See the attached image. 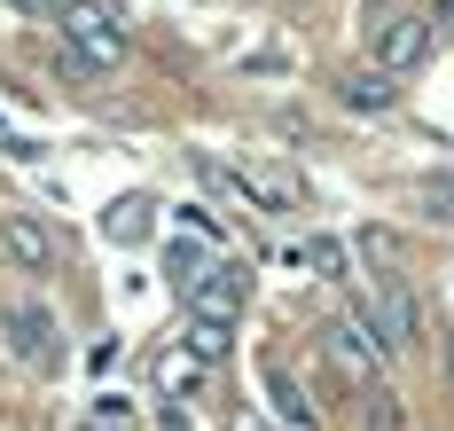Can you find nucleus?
Masks as SVG:
<instances>
[{"instance_id": "nucleus-1", "label": "nucleus", "mask_w": 454, "mask_h": 431, "mask_svg": "<svg viewBox=\"0 0 454 431\" xmlns=\"http://www.w3.org/2000/svg\"><path fill=\"white\" fill-rule=\"evenodd\" d=\"M55 32H63V48H71L79 71H118L126 63V24L102 0H63L55 8Z\"/></svg>"}, {"instance_id": "nucleus-2", "label": "nucleus", "mask_w": 454, "mask_h": 431, "mask_svg": "<svg viewBox=\"0 0 454 431\" xmlns=\"http://www.w3.org/2000/svg\"><path fill=\"white\" fill-rule=\"evenodd\" d=\"M0 337H8V353H16L24 369H40V377L63 361V345H55V314H47L40 298H8V306H0Z\"/></svg>"}, {"instance_id": "nucleus-3", "label": "nucleus", "mask_w": 454, "mask_h": 431, "mask_svg": "<svg viewBox=\"0 0 454 431\" xmlns=\"http://www.w3.org/2000/svg\"><path fill=\"white\" fill-rule=\"evenodd\" d=\"M321 345H329V361H337L345 377L361 384V392H368V384H384V337L368 330L361 306H353V314H337V322L321 330Z\"/></svg>"}, {"instance_id": "nucleus-4", "label": "nucleus", "mask_w": 454, "mask_h": 431, "mask_svg": "<svg viewBox=\"0 0 454 431\" xmlns=\"http://www.w3.org/2000/svg\"><path fill=\"white\" fill-rule=\"evenodd\" d=\"M431 32H439V24H431V16H415V8L384 16V24H376V40H368V48H376V71H384V79L415 71V63L431 55Z\"/></svg>"}, {"instance_id": "nucleus-5", "label": "nucleus", "mask_w": 454, "mask_h": 431, "mask_svg": "<svg viewBox=\"0 0 454 431\" xmlns=\"http://www.w3.org/2000/svg\"><path fill=\"white\" fill-rule=\"evenodd\" d=\"M361 314H368V330L384 337V353H408V345H415V298H408L400 275H376L368 298H361Z\"/></svg>"}, {"instance_id": "nucleus-6", "label": "nucleus", "mask_w": 454, "mask_h": 431, "mask_svg": "<svg viewBox=\"0 0 454 431\" xmlns=\"http://www.w3.org/2000/svg\"><path fill=\"white\" fill-rule=\"evenodd\" d=\"M243 298H251V275H243L235 259H220V267H212L204 283L188 290V322H212V330H235Z\"/></svg>"}, {"instance_id": "nucleus-7", "label": "nucleus", "mask_w": 454, "mask_h": 431, "mask_svg": "<svg viewBox=\"0 0 454 431\" xmlns=\"http://www.w3.org/2000/svg\"><path fill=\"white\" fill-rule=\"evenodd\" d=\"M267 400H274V416L290 431H321V408H314V392L290 377V361H267Z\"/></svg>"}, {"instance_id": "nucleus-8", "label": "nucleus", "mask_w": 454, "mask_h": 431, "mask_svg": "<svg viewBox=\"0 0 454 431\" xmlns=\"http://www.w3.org/2000/svg\"><path fill=\"white\" fill-rule=\"evenodd\" d=\"M149 228H157V196H118L110 212H102V236L118 243V251H134V243H149Z\"/></svg>"}, {"instance_id": "nucleus-9", "label": "nucleus", "mask_w": 454, "mask_h": 431, "mask_svg": "<svg viewBox=\"0 0 454 431\" xmlns=\"http://www.w3.org/2000/svg\"><path fill=\"white\" fill-rule=\"evenodd\" d=\"M0 236H8V251H16V259H24L32 275H47V267H55V236H47L40 220H24V212H8V220H0Z\"/></svg>"}, {"instance_id": "nucleus-10", "label": "nucleus", "mask_w": 454, "mask_h": 431, "mask_svg": "<svg viewBox=\"0 0 454 431\" xmlns=\"http://www.w3.org/2000/svg\"><path fill=\"white\" fill-rule=\"evenodd\" d=\"M337 95H345V110H368V118H376V110H392V102H400V87L368 63V71H345V79H337Z\"/></svg>"}, {"instance_id": "nucleus-11", "label": "nucleus", "mask_w": 454, "mask_h": 431, "mask_svg": "<svg viewBox=\"0 0 454 431\" xmlns=\"http://www.w3.org/2000/svg\"><path fill=\"white\" fill-rule=\"evenodd\" d=\"M165 275H173V290L188 298V290H196L204 275H212V259H204V243H196V236H173V243H165Z\"/></svg>"}, {"instance_id": "nucleus-12", "label": "nucleus", "mask_w": 454, "mask_h": 431, "mask_svg": "<svg viewBox=\"0 0 454 431\" xmlns=\"http://www.w3.org/2000/svg\"><path fill=\"white\" fill-rule=\"evenodd\" d=\"M196 384H204V361L188 345H165L157 353V392H196Z\"/></svg>"}, {"instance_id": "nucleus-13", "label": "nucleus", "mask_w": 454, "mask_h": 431, "mask_svg": "<svg viewBox=\"0 0 454 431\" xmlns=\"http://www.w3.org/2000/svg\"><path fill=\"white\" fill-rule=\"evenodd\" d=\"M290 259H298V267H314V275H329V283L345 275V243H337V236H306Z\"/></svg>"}, {"instance_id": "nucleus-14", "label": "nucleus", "mask_w": 454, "mask_h": 431, "mask_svg": "<svg viewBox=\"0 0 454 431\" xmlns=\"http://www.w3.org/2000/svg\"><path fill=\"white\" fill-rule=\"evenodd\" d=\"M361 424H368V431H400V408H392V392H384V384H368V392H361Z\"/></svg>"}, {"instance_id": "nucleus-15", "label": "nucleus", "mask_w": 454, "mask_h": 431, "mask_svg": "<svg viewBox=\"0 0 454 431\" xmlns=\"http://www.w3.org/2000/svg\"><path fill=\"white\" fill-rule=\"evenodd\" d=\"M87 431H134V408H126L118 392H102V400H94V416H87Z\"/></svg>"}, {"instance_id": "nucleus-16", "label": "nucleus", "mask_w": 454, "mask_h": 431, "mask_svg": "<svg viewBox=\"0 0 454 431\" xmlns=\"http://www.w3.org/2000/svg\"><path fill=\"white\" fill-rule=\"evenodd\" d=\"M188 353L212 369V361H227V330H212V322H188Z\"/></svg>"}, {"instance_id": "nucleus-17", "label": "nucleus", "mask_w": 454, "mask_h": 431, "mask_svg": "<svg viewBox=\"0 0 454 431\" xmlns=\"http://www.w3.org/2000/svg\"><path fill=\"white\" fill-rule=\"evenodd\" d=\"M415 204H423V220H454V189H415Z\"/></svg>"}, {"instance_id": "nucleus-18", "label": "nucleus", "mask_w": 454, "mask_h": 431, "mask_svg": "<svg viewBox=\"0 0 454 431\" xmlns=\"http://www.w3.org/2000/svg\"><path fill=\"white\" fill-rule=\"evenodd\" d=\"M110 361H118V337H94V345H87V369H94V377H102Z\"/></svg>"}, {"instance_id": "nucleus-19", "label": "nucleus", "mask_w": 454, "mask_h": 431, "mask_svg": "<svg viewBox=\"0 0 454 431\" xmlns=\"http://www.w3.org/2000/svg\"><path fill=\"white\" fill-rule=\"evenodd\" d=\"M227 431H267V424H259V416H235V424H227Z\"/></svg>"}, {"instance_id": "nucleus-20", "label": "nucleus", "mask_w": 454, "mask_h": 431, "mask_svg": "<svg viewBox=\"0 0 454 431\" xmlns=\"http://www.w3.org/2000/svg\"><path fill=\"white\" fill-rule=\"evenodd\" d=\"M16 8H47V16H55V8H63V0H16Z\"/></svg>"}, {"instance_id": "nucleus-21", "label": "nucleus", "mask_w": 454, "mask_h": 431, "mask_svg": "<svg viewBox=\"0 0 454 431\" xmlns=\"http://www.w3.org/2000/svg\"><path fill=\"white\" fill-rule=\"evenodd\" d=\"M439 24H447V32H454V0H439Z\"/></svg>"}, {"instance_id": "nucleus-22", "label": "nucleus", "mask_w": 454, "mask_h": 431, "mask_svg": "<svg viewBox=\"0 0 454 431\" xmlns=\"http://www.w3.org/2000/svg\"><path fill=\"white\" fill-rule=\"evenodd\" d=\"M447 369H454V345H447Z\"/></svg>"}]
</instances>
